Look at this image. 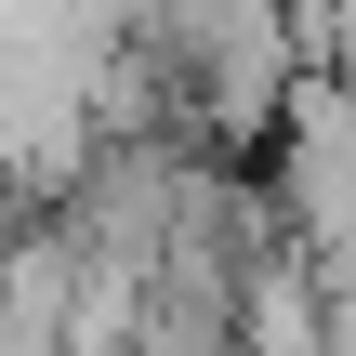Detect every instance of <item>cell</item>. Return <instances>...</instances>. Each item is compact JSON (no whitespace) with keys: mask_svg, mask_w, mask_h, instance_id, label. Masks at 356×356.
Instances as JSON below:
<instances>
[{"mask_svg":"<svg viewBox=\"0 0 356 356\" xmlns=\"http://www.w3.org/2000/svg\"><path fill=\"white\" fill-rule=\"evenodd\" d=\"M159 26H172L185 92H198L211 132H277V119H291V92H304L291 66H304V40H317L291 0H172Z\"/></svg>","mask_w":356,"mask_h":356,"instance_id":"1","label":"cell"},{"mask_svg":"<svg viewBox=\"0 0 356 356\" xmlns=\"http://www.w3.org/2000/svg\"><path fill=\"white\" fill-rule=\"evenodd\" d=\"M277 225L304 251H343L356 238V79H304L291 119H277Z\"/></svg>","mask_w":356,"mask_h":356,"instance_id":"2","label":"cell"}]
</instances>
